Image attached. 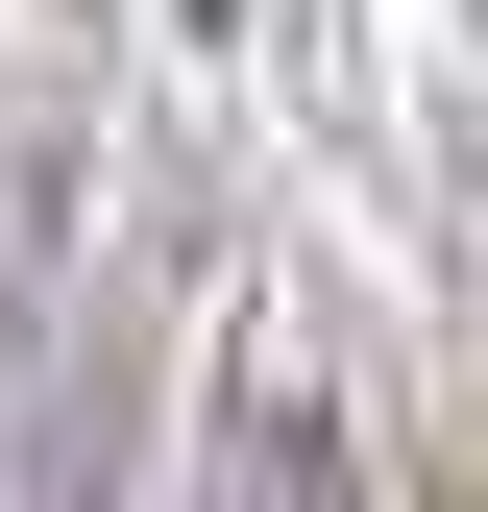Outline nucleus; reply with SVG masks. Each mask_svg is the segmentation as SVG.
Wrapping results in <instances>:
<instances>
[{
  "label": "nucleus",
  "mask_w": 488,
  "mask_h": 512,
  "mask_svg": "<svg viewBox=\"0 0 488 512\" xmlns=\"http://www.w3.org/2000/svg\"><path fill=\"white\" fill-rule=\"evenodd\" d=\"M196 25H269V0H196Z\"/></svg>",
  "instance_id": "f03ea898"
},
{
  "label": "nucleus",
  "mask_w": 488,
  "mask_h": 512,
  "mask_svg": "<svg viewBox=\"0 0 488 512\" xmlns=\"http://www.w3.org/2000/svg\"><path fill=\"white\" fill-rule=\"evenodd\" d=\"M196 512H366V439H342V366L293 317H244L220 391H196Z\"/></svg>",
  "instance_id": "f257e3e1"
}]
</instances>
